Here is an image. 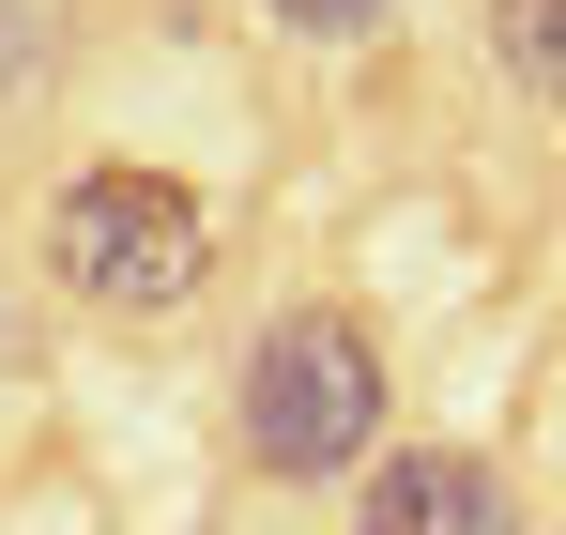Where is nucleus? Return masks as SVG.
<instances>
[{
    "label": "nucleus",
    "mask_w": 566,
    "mask_h": 535,
    "mask_svg": "<svg viewBox=\"0 0 566 535\" xmlns=\"http://www.w3.org/2000/svg\"><path fill=\"white\" fill-rule=\"evenodd\" d=\"M382 429H398V367H382L368 306L291 291V306L245 322V353H230V444H245V474L337 490V474L382 459Z\"/></svg>",
    "instance_id": "obj_1"
},
{
    "label": "nucleus",
    "mask_w": 566,
    "mask_h": 535,
    "mask_svg": "<svg viewBox=\"0 0 566 535\" xmlns=\"http://www.w3.org/2000/svg\"><path fill=\"white\" fill-rule=\"evenodd\" d=\"M46 275L93 322H169V306H199V275H214V199L185 169L93 154V169L46 199Z\"/></svg>",
    "instance_id": "obj_2"
},
{
    "label": "nucleus",
    "mask_w": 566,
    "mask_h": 535,
    "mask_svg": "<svg viewBox=\"0 0 566 535\" xmlns=\"http://www.w3.org/2000/svg\"><path fill=\"white\" fill-rule=\"evenodd\" d=\"M353 535H521V490L474 444H382L353 474Z\"/></svg>",
    "instance_id": "obj_3"
},
{
    "label": "nucleus",
    "mask_w": 566,
    "mask_h": 535,
    "mask_svg": "<svg viewBox=\"0 0 566 535\" xmlns=\"http://www.w3.org/2000/svg\"><path fill=\"white\" fill-rule=\"evenodd\" d=\"M474 46H490V77H505V92L566 107V0H490V15H474Z\"/></svg>",
    "instance_id": "obj_4"
},
{
    "label": "nucleus",
    "mask_w": 566,
    "mask_h": 535,
    "mask_svg": "<svg viewBox=\"0 0 566 535\" xmlns=\"http://www.w3.org/2000/svg\"><path fill=\"white\" fill-rule=\"evenodd\" d=\"M261 15H276L291 46H368V31L398 15V0H261Z\"/></svg>",
    "instance_id": "obj_5"
}]
</instances>
